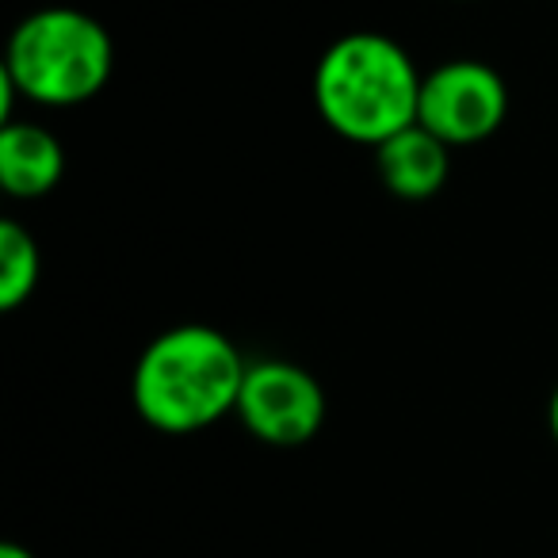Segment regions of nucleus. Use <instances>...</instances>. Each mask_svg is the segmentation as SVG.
<instances>
[{"label":"nucleus","instance_id":"7ed1b4c3","mask_svg":"<svg viewBox=\"0 0 558 558\" xmlns=\"http://www.w3.org/2000/svg\"><path fill=\"white\" fill-rule=\"evenodd\" d=\"M116 65L108 27L81 9H39L16 24L4 54V81L43 108H77L100 96Z\"/></svg>","mask_w":558,"mask_h":558},{"label":"nucleus","instance_id":"1a4fd4ad","mask_svg":"<svg viewBox=\"0 0 558 558\" xmlns=\"http://www.w3.org/2000/svg\"><path fill=\"white\" fill-rule=\"evenodd\" d=\"M0 558H35V555L27 547H20V543H4V547H0Z\"/></svg>","mask_w":558,"mask_h":558},{"label":"nucleus","instance_id":"39448f33","mask_svg":"<svg viewBox=\"0 0 558 558\" xmlns=\"http://www.w3.org/2000/svg\"><path fill=\"white\" fill-rule=\"evenodd\" d=\"M238 421L271 448H299L314 440L326 421V390L306 367L288 360L248 364L238 395Z\"/></svg>","mask_w":558,"mask_h":558},{"label":"nucleus","instance_id":"423d86ee","mask_svg":"<svg viewBox=\"0 0 558 558\" xmlns=\"http://www.w3.org/2000/svg\"><path fill=\"white\" fill-rule=\"evenodd\" d=\"M375 169L390 195L398 199H433L451 172V146H444L436 134H428L421 123L398 131L383 146H375Z\"/></svg>","mask_w":558,"mask_h":558},{"label":"nucleus","instance_id":"0eeeda50","mask_svg":"<svg viewBox=\"0 0 558 558\" xmlns=\"http://www.w3.org/2000/svg\"><path fill=\"white\" fill-rule=\"evenodd\" d=\"M65 177V149L39 123L0 126V187L16 199H39Z\"/></svg>","mask_w":558,"mask_h":558},{"label":"nucleus","instance_id":"20e7f679","mask_svg":"<svg viewBox=\"0 0 558 558\" xmlns=\"http://www.w3.org/2000/svg\"><path fill=\"white\" fill-rule=\"evenodd\" d=\"M509 116V88L501 73L474 58H451L421 81L417 123L444 146H478Z\"/></svg>","mask_w":558,"mask_h":558},{"label":"nucleus","instance_id":"f257e3e1","mask_svg":"<svg viewBox=\"0 0 558 558\" xmlns=\"http://www.w3.org/2000/svg\"><path fill=\"white\" fill-rule=\"evenodd\" d=\"M248 364L215 326H172L142 349L131 398L149 428L169 436L203 433L238 410Z\"/></svg>","mask_w":558,"mask_h":558},{"label":"nucleus","instance_id":"6e6552de","mask_svg":"<svg viewBox=\"0 0 558 558\" xmlns=\"http://www.w3.org/2000/svg\"><path fill=\"white\" fill-rule=\"evenodd\" d=\"M43 276L39 241L20 222H0V311H20Z\"/></svg>","mask_w":558,"mask_h":558},{"label":"nucleus","instance_id":"9d476101","mask_svg":"<svg viewBox=\"0 0 558 558\" xmlns=\"http://www.w3.org/2000/svg\"><path fill=\"white\" fill-rule=\"evenodd\" d=\"M547 421H550V436H555V444H558V387H555V395H550V410H547Z\"/></svg>","mask_w":558,"mask_h":558},{"label":"nucleus","instance_id":"f03ea898","mask_svg":"<svg viewBox=\"0 0 558 558\" xmlns=\"http://www.w3.org/2000/svg\"><path fill=\"white\" fill-rule=\"evenodd\" d=\"M421 81L405 47L379 32H352L318 58L314 104L329 131L375 149L417 123Z\"/></svg>","mask_w":558,"mask_h":558}]
</instances>
